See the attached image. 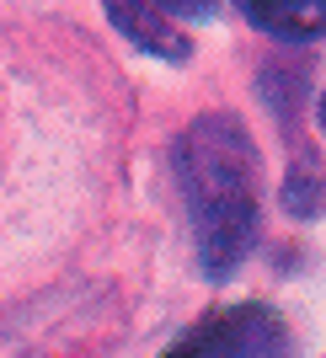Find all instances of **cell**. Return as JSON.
Masks as SVG:
<instances>
[{"instance_id":"obj_1","label":"cell","mask_w":326,"mask_h":358,"mask_svg":"<svg viewBox=\"0 0 326 358\" xmlns=\"http://www.w3.org/2000/svg\"><path fill=\"white\" fill-rule=\"evenodd\" d=\"M204 278L225 284L257 241V145L230 113L187 123L171 150Z\"/></svg>"},{"instance_id":"obj_2","label":"cell","mask_w":326,"mask_h":358,"mask_svg":"<svg viewBox=\"0 0 326 358\" xmlns=\"http://www.w3.org/2000/svg\"><path fill=\"white\" fill-rule=\"evenodd\" d=\"M289 348V327L278 310L267 305H225L208 321H198L171 353H283Z\"/></svg>"},{"instance_id":"obj_3","label":"cell","mask_w":326,"mask_h":358,"mask_svg":"<svg viewBox=\"0 0 326 358\" xmlns=\"http://www.w3.org/2000/svg\"><path fill=\"white\" fill-rule=\"evenodd\" d=\"M102 11H107V22H113V32H123L134 48H145V54H155V59H166V64L187 59V32L171 27V22L155 11V0H102Z\"/></svg>"},{"instance_id":"obj_4","label":"cell","mask_w":326,"mask_h":358,"mask_svg":"<svg viewBox=\"0 0 326 358\" xmlns=\"http://www.w3.org/2000/svg\"><path fill=\"white\" fill-rule=\"evenodd\" d=\"M241 16L278 43H316L326 38V0H236Z\"/></svg>"},{"instance_id":"obj_5","label":"cell","mask_w":326,"mask_h":358,"mask_svg":"<svg viewBox=\"0 0 326 358\" xmlns=\"http://www.w3.org/2000/svg\"><path fill=\"white\" fill-rule=\"evenodd\" d=\"M155 6L182 16V22H214V16H220V0H155Z\"/></svg>"},{"instance_id":"obj_6","label":"cell","mask_w":326,"mask_h":358,"mask_svg":"<svg viewBox=\"0 0 326 358\" xmlns=\"http://www.w3.org/2000/svg\"><path fill=\"white\" fill-rule=\"evenodd\" d=\"M321 134H326V96H321Z\"/></svg>"}]
</instances>
